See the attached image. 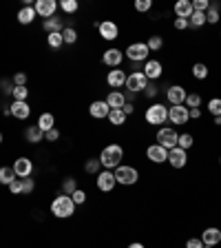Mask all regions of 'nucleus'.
<instances>
[{
	"label": "nucleus",
	"mask_w": 221,
	"mask_h": 248,
	"mask_svg": "<svg viewBox=\"0 0 221 248\" xmlns=\"http://www.w3.org/2000/svg\"><path fill=\"white\" fill-rule=\"evenodd\" d=\"M173 27H175L177 31H186V29H188V27H191V25H188V20H186V18H175V22H173Z\"/></svg>",
	"instance_id": "603ef678"
},
{
	"label": "nucleus",
	"mask_w": 221,
	"mask_h": 248,
	"mask_svg": "<svg viewBox=\"0 0 221 248\" xmlns=\"http://www.w3.org/2000/svg\"><path fill=\"white\" fill-rule=\"evenodd\" d=\"M77 188H80V186H77L75 177L69 175V177H64V180H62V195H73Z\"/></svg>",
	"instance_id": "2f4dec72"
},
{
	"label": "nucleus",
	"mask_w": 221,
	"mask_h": 248,
	"mask_svg": "<svg viewBox=\"0 0 221 248\" xmlns=\"http://www.w3.org/2000/svg\"><path fill=\"white\" fill-rule=\"evenodd\" d=\"M36 124H38V129L42 131V133H46V131H51L53 126H56V115L53 113H40L38 115V120H36Z\"/></svg>",
	"instance_id": "a878e982"
},
{
	"label": "nucleus",
	"mask_w": 221,
	"mask_h": 248,
	"mask_svg": "<svg viewBox=\"0 0 221 248\" xmlns=\"http://www.w3.org/2000/svg\"><path fill=\"white\" fill-rule=\"evenodd\" d=\"M126 78H129V73L124 71L122 67H119V69H111V71H108V76H106V84L113 89V91H119V89L126 84Z\"/></svg>",
	"instance_id": "2eb2a0df"
},
{
	"label": "nucleus",
	"mask_w": 221,
	"mask_h": 248,
	"mask_svg": "<svg viewBox=\"0 0 221 248\" xmlns=\"http://www.w3.org/2000/svg\"><path fill=\"white\" fill-rule=\"evenodd\" d=\"M9 108H11V118L20 120V122H25V120L31 118V104L29 102H11Z\"/></svg>",
	"instance_id": "aec40b11"
},
{
	"label": "nucleus",
	"mask_w": 221,
	"mask_h": 248,
	"mask_svg": "<svg viewBox=\"0 0 221 248\" xmlns=\"http://www.w3.org/2000/svg\"><path fill=\"white\" fill-rule=\"evenodd\" d=\"M58 7H60L62 14H67V16L77 14V9H80V5H77V0H60V2H58Z\"/></svg>",
	"instance_id": "7c9ffc66"
},
{
	"label": "nucleus",
	"mask_w": 221,
	"mask_h": 248,
	"mask_svg": "<svg viewBox=\"0 0 221 248\" xmlns=\"http://www.w3.org/2000/svg\"><path fill=\"white\" fill-rule=\"evenodd\" d=\"M150 9H153V0H137L135 2V11H139V14H148Z\"/></svg>",
	"instance_id": "a18cd8bd"
},
{
	"label": "nucleus",
	"mask_w": 221,
	"mask_h": 248,
	"mask_svg": "<svg viewBox=\"0 0 221 248\" xmlns=\"http://www.w3.org/2000/svg\"><path fill=\"white\" fill-rule=\"evenodd\" d=\"M108 113H111V107L106 104V100H93L88 107V115L93 120H108Z\"/></svg>",
	"instance_id": "a211bd4d"
},
{
	"label": "nucleus",
	"mask_w": 221,
	"mask_h": 248,
	"mask_svg": "<svg viewBox=\"0 0 221 248\" xmlns=\"http://www.w3.org/2000/svg\"><path fill=\"white\" fill-rule=\"evenodd\" d=\"M106 104L111 107V111H113V108H124V104H126V95H124V91H111L106 95Z\"/></svg>",
	"instance_id": "bb28decb"
},
{
	"label": "nucleus",
	"mask_w": 221,
	"mask_h": 248,
	"mask_svg": "<svg viewBox=\"0 0 221 248\" xmlns=\"http://www.w3.org/2000/svg\"><path fill=\"white\" fill-rule=\"evenodd\" d=\"M188 25L192 29H201V27L206 25V14H199V11H192V16L188 18Z\"/></svg>",
	"instance_id": "f704fd0d"
},
{
	"label": "nucleus",
	"mask_w": 221,
	"mask_h": 248,
	"mask_svg": "<svg viewBox=\"0 0 221 248\" xmlns=\"http://www.w3.org/2000/svg\"><path fill=\"white\" fill-rule=\"evenodd\" d=\"M11 98H14V102H27V98H29V89L27 87H14Z\"/></svg>",
	"instance_id": "ea45409f"
},
{
	"label": "nucleus",
	"mask_w": 221,
	"mask_h": 248,
	"mask_svg": "<svg viewBox=\"0 0 221 248\" xmlns=\"http://www.w3.org/2000/svg\"><path fill=\"white\" fill-rule=\"evenodd\" d=\"M186 95H188V91H186L181 84H170V87L166 89V102H168L170 107H181V104L186 102Z\"/></svg>",
	"instance_id": "9d476101"
},
{
	"label": "nucleus",
	"mask_w": 221,
	"mask_h": 248,
	"mask_svg": "<svg viewBox=\"0 0 221 248\" xmlns=\"http://www.w3.org/2000/svg\"><path fill=\"white\" fill-rule=\"evenodd\" d=\"M219 36H221V31H219Z\"/></svg>",
	"instance_id": "e2e57ef3"
},
{
	"label": "nucleus",
	"mask_w": 221,
	"mask_h": 248,
	"mask_svg": "<svg viewBox=\"0 0 221 248\" xmlns=\"http://www.w3.org/2000/svg\"><path fill=\"white\" fill-rule=\"evenodd\" d=\"M208 113H210L212 118L221 115V98H212V100H208Z\"/></svg>",
	"instance_id": "79ce46f5"
},
{
	"label": "nucleus",
	"mask_w": 221,
	"mask_h": 248,
	"mask_svg": "<svg viewBox=\"0 0 221 248\" xmlns=\"http://www.w3.org/2000/svg\"><path fill=\"white\" fill-rule=\"evenodd\" d=\"M204 248H212V246H204Z\"/></svg>",
	"instance_id": "680f3d73"
},
{
	"label": "nucleus",
	"mask_w": 221,
	"mask_h": 248,
	"mask_svg": "<svg viewBox=\"0 0 221 248\" xmlns=\"http://www.w3.org/2000/svg\"><path fill=\"white\" fill-rule=\"evenodd\" d=\"M146 45H148L150 53H153V51H162V49H164V38H162V36H150L148 40H146Z\"/></svg>",
	"instance_id": "a19ab883"
},
{
	"label": "nucleus",
	"mask_w": 221,
	"mask_h": 248,
	"mask_svg": "<svg viewBox=\"0 0 221 248\" xmlns=\"http://www.w3.org/2000/svg\"><path fill=\"white\" fill-rule=\"evenodd\" d=\"M201 102H204V100H201V93L195 91V93H188V95H186L184 107H188V108H199Z\"/></svg>",
	"instance_id": "58836bf2"
},
{
	"label": "nucleus",
	"mask_w": 221,
	"mask_h": 248,
	"mask_svg": "<svg viewBox=\"0 0 221 248\" xmlns=\"http://www.w3.org/2000/svg\"><path fill=\"white\" fill-rule=\"evenodd\" d=\"M98 33H100V38L102 40H118L119 38V27H118V22L115 20H102V22H98Z\"/></svg>",
	"instance_id": "9b49d317"
},
{
	"label": "nucleus",
	"mask_w": 221,
	"mask_h": 248,
	"mask_svg": "<svg viewBox=\"0 0 221 248\" xmlns=\"http://www.w3.org/2000/svg\"><path fill=\"white\" fill-rule=\"evenodd\" d=\"M146 157H148L153 164H164V162H168V151L155 142V144L146 146Z\"/></svg>",
	"instance_id": "f3484780"
},
{
	"label": "nucleus",
	"mask_w": 221,
	"mask_h": 248,
	"mask_svg": "<svg viewBox=\"0 0 221 248\" xmlns=\"http://www.w3.org/2000/svg\"><path fill=\"white\" fill-rule=\"evenodd\" d=\"M219 20H221V5L210 0V7L206 11V25H217Z\"/></svg>",
	"instance_id": "cd10ccee"
},
{
	"label": "nucleus",
	"mask_w": 221,
	"mask_h": 248,
	"mask_svg": "<svg viewBox=\"0 0 221 248\" xmlns=\"http://www.w3.org/2000/svg\"><path fill=\"white\" fill-rule=\"evenodd\" d=\"M188 115L191 120H201V108H188Z\"/></svg>",
	"instance_id": "5fc2aeb1"
},
{
	"label": "nucleus",
	"mask_w": 221,
	"mask_h": 248,
	"mask_svg": "<svg viewBox=\"0 0 221 248\" xmlns=\"http://www.w3.org/2000/svg\"><path fill=\"white\" fill-rule=\"evenodd\" d=\"M146 84H148V80H146V76H144V71H135V73H129V78H126V91H131V93H144V89H146Z\"/></svg>",
	"instance_id": "0eeeda50"
},
{
	"label": "nucleus",
	"mask_w": 221,
	"mask_h": 248,
	"mask_svg": "<svg viewBox=\"0 0 221 248\" xmlns=\"http://www.w3.org/2000/svg\"><path fill=\"white\" fill-rule=\"evenodd\" d=\"M144 120L150 124V126L162 129V126L168 122V107H164V104H160V102H153L150 107H146Z\"/></svg>",
	"instance_id": "7ed1b4c3"
},
{
	"label": "nucleus",
	"mask_w": 221,
	"mask_h": 248,
	"mask_svg": "<svg viewBox=\"0 0 221 248\" xmlns=\"http://www.w3.org/2000/svg\"><path fill=\"white\" fill-rule=\"evenodd\" d=\"M129 248H146V246L142 242H133V244H129Z\"/></svg>",
	"instance_id": "4d7b16f0"
},
{
	"label": "nucleus",
	"mask_w": 221,
	"mask_h": 248,
	"mask_svg": "<svg viewBox=\"0 0 221 248\" xmlns=\"http://www.w3.org/2000/svg\"><path fill=\"white\" fill-rule=\"evenodd\" d=\"M208 7H210V0H192V9L199 14H206Z\"/></svg>",
	"instance_id": "de8ad7c7"
},
{
	"label": "nucleus",
	"mask_w": 221,
	"mask_h": 248,
	"mask_svg": "<svg viewBox=\"0 0 221 248\" xmlns=\"http://www.w3.org/2000/svg\"><path fill=\"white\" fill-rule=\"evenodd\" d=\"M192 144H195V138H192V133H181L179 140H177V146L184 151H191Z\"/></svg>",
	"instance_id": "4c0bfd02"
},
{
	"label": "nucleus",
	"mask_w": 221,
	"mask_h": 248,
	"mask_svg": "<svg viewBox=\"0 0 221 248\" xmlns=\"http://www.w3.org/2000/svg\"><path fill=\"white\" fill-rule=\"evenodd\" d=\"M25 142H29V144H40V142H44V133L38 129V124H29L25 129Z\"/></svg>",
	"instance_id": "393cba45"
},
{
	"label": "nucleus",
	"mask_w": 221,
	"mask_h": 248,
	"mask_svg": "<svg viewBox=\"0 0 221 248\" xmlns=\"http://www.w3.org/2000/svg\"><path fill=\"white\" fill-rule=\"evenodd\" d=\"M122 111H124V113H126V115H131V113H133V111H135V104L126 102V104H124V108H122Z\"/></svg>",
	"instance_id": "6e6d98bb"
},
{
	"label": "nucleus",
	"mask_w": 221,
	"mask_h": 248,
	"mask_svg": "<svg viewBox=\"0 0 221 248\" xmlns=\"http://www.w3.org/2000/svg\"><path fill=\"white\" fill-rule=\"evenodd\" d=\"M2 142H5V135H2V131H0V144H2Z\"/></svg>",
	"instance_id": "bf43d9fd"
},
{
	"label": "nucleus",
	"mask_w": 221,
	"mask_h": 248,
	"mask_svg": "<svg viewBox=\"0 0 221 248\" xmlns=\"http://www.w3.org/2000/svg\"><path fill=\"white\" fill-rule=\"evenodd\" d=\"M155 140H157V144H160V146H164L166 151H170V149H175V146H177L179 133H177L173 126H162V129H157Z\"/></svg>",
	"instance_id": "423d86ee"
},
{
	"label": "nucleus",
	"mask_w": 221,
	"mask_h": 248,
	"mask_svg": "<svg viewBox=\"0 0 221 248\" xmlns=\"http://www.w3.org/2000/svg\"><path fill=\"white\" fill-rule=\"evenodd\" d=\"M53 217L58 219H69V217L75 215V204H73L71 195H56L51 200V206H49Z\"/></svg>",
	"instance_id": "f257e3e1"
},
{
	"label": "nucleus",
	"mask_w": 221,
	"mask_h": 248,
	"mask_svg": "<svg viewBox=\"0 0 221 248\" xmlns=\"http://www.w3.org/2000/svg\"><path fill=\"white\" fill-rule=\"evenodd\" d=\"M100 170H102V162H100V157H88V160L84 162V173H88V175H98Z\"/></svg>",
	"instance_id": "c85d7f7f"
},
{
	"label": "nucleus",
	"mask_w": 221,
	"mask_h": 248,
	"mask_svg": "<svg viewBox=\"0 0 221 248\" xmlns=\"http://www.w3.org/2000/svg\"><path fill=\"white\" fill-rule=\"evenodd\" d=\"M150 56V49L146 42H131L124 51V58H129V62H146Z\"/></svg>",
	"instance_id": "39448f33"
},
{
	"label": "nucleus",
	"mask_w": 221,
	"mask_h": 248,
	"mask_svg": "<svg viewBox=\"0 0 221 248\" xmlns=\"http://www.w3.org/2000/svg\"><path fill=\"white\" fill-rule=\"evenodd\" d=\"M115 180H118L119 186H135L139 180V170L135 166H129V164H119L118 169L113 170Z\"/></svg>",
	"instance_id": "20e7f679"
},
{
	"label": "nucleus",
	"mask_w": 221,
	"mask_h": 248,
	"mask_svg": "<svg viewBox=\"0 0 221 248\" xmlns=\"http://www.w3.org/2000/svg\"><path fill=\"white\" fill-rule=\"evenodd\" d=\"M173 11H175V18H191L192 16V0H177L175 7H173Z\"/></svg>",
	"instance_id": "5701e85b"
},
{
	"label": "nucleus",
	"mask_w": 221,
	"mask_h": 248,
	"mask_svg": "<svg viewBox=\"0 0 221 248\" xmlns=\"http://www.w3.org/2000/svg\"><path fill=\"white\" fill-rule=\"evenodd\" d=\"M186 248H204V242H201V237H191L186 242Z\"/></svg>",
	"instance_id": "864d4df0"
},
{
	"label": "nucleus",
	"mask_w": 221,
	"mask_h": 248,
	"mask_svg": "<svg viewBox=\"0 0 221 248\" xmlns=\"http://www.w3.org/2000/svg\"><path fill=\"white\" fill-rule=\"evenodd\" d=\"M212 124H217V126H221V115H217V118H215V122H212Z\"/></svg>",
	"instance_id": "13d9d810"
},
{
	"label": "nucleus",
	"mask_w": 221,
	"mask_h": 248,
	"mask_svg": "<svg viewBox=\"0 0 221 248\" xmlns=\"http://www.w3.org/2000/svg\"><path fill=\"white\" fill-rule=\"evenodd\" d=\"M219 164H221V155H219Z\"/></svg>",
	"instance_id": "052dcab7"
},
{
	"label": "nucleus",
	"mask_w": 221,
	"mask_h": 248,
	"mask_svg": "<svg viewBox=\"0 0 221 248\" xmlns=\"http://www.w3.org/2000/svg\"><path fill=\"white\" fill-rule=\"evenodd\" d=\"M71 200H73V204H75V206L87 204V191H84V188H77V191L71 195Z\"/></svg>",
	"instance_id": "c03bdc74"
},
{
	"label": "nucleus",
	"mask_w": 221,
	"mask_h": 248,
	"mask_svg": "<svg viewBox=\"0 0 221 248\" xmlns=\"http://www.w3.org/2000/svg\"><path fill=\"white\" fill-rule=\"evenodd\" d=\"M208 67L206 64H204V62H195V64H192V78H197V80H206L208 78Z\"/></svg>",
	"instance_id": "e433bc0d"
},
{
	"label": "nucleus",
	"mask_w": 221,
	"mask_h": 248,
	"mask_svg": "<svg viewBox=\"0 0 221 248\" xmlns=\"http://www.w3.org/2000/svg\"><path fill=\"white\" fill-rule=\"evenodd\" d=\"M7 188H9L11 195H22V180H20V177H18V180H14L9 186H7Z\"/></svg>",
	"instance_id": "8fccbe9b"
},
{
	"label": "nucleus",
	"mask_w": 221,
	"mask_h": 248,
	"mask_svg": "<svg viewBox=\"0 0 221 248\" xmlns=\"http://www.w3.org/2000/svg\"><path fill=\"white\" fill-rule=\"evenodd\" d=\"M95 184H98V191H102V193H113V188L118 186V180H115L113 170L102 169L98 175H95Z\"/></svg>",
	"instance_id": "6e6552de"
},
{
	"label": "nucleus",
	"mask_w": 221,
	"mask_h": 248,
	"mask_svg": "<svg viewBox=\"0 0 221 248\" xmlns=\"http://www.w3.org/2000/svg\"><path fill=\"white\" fill-rule=\"evenodd\" d=\"M27 80H29V78H27V73L25 71H18V73H14V80H11V82H14V87H27Z\"/></svg>",
	"instance_id": "49530a36"
},
{
	"label": "nucleus",
	"mask_w": 221,
	"mask_h": 248,
	"mask_svg": "<svg viewBox=\"0 0 221 248\" xmlns=\"http://www.w3.org/2000/svg\"><path fill=\"white\" fill-rule=\"evenodd\" d=\"M60 129H58V126H53V129L51 131H46V133H44V140H46V142H51V144H56V142H58V140H60Z\"/></svg>",
	"instance_id": "09e8293b"
},
{
	"label": "nucleus",
	"mask_w": 221,
	"mask_h": 248,
	"mask_svg": "<svg viewBox=\"0 0 221 248\" xmlns=\"http://www.w3.org/2000/svg\"><path fill=\"white\" fill-rule=\"evenodd\" d=\"M62 40H64V45H75L77 42V29L75 27H64V31H62Z\"/></svg>",
	"instance_id": "c9c22d12"
},
{
	"label": "nucleus",
	"mask_w": 221,
	"mask_h": 248,
	"mask_svg": "<svg viewBox=\"0 0 221 248\" xmlns=\"http://www.w3.org/2000/svg\"><path fill=\"white\" fill-rule=\"evenodd\" d=\"M201 242H204V246H219L221 244V231L217 226H208L206 231L201 232Z\"/></svg>",
	"instance_id": "412c9836"
},
{
	"label": "nucleus",
	"mask_w": 221,
	"mask_h": 248,
	"mask_svg": "<svg viewBox=\"0 0 221 248\" xmlns=\"http://www.w3.org/2000/svg\"><path fill=\"white\" fill-rule=\"evenodd\" d=\"M38 18L36 9H33V5H22L20 9H18V14H15V20L20 22V25H31V22Z\"/></svg>",
	"instance_id": "4be33fe9"
},
{
	"label": "nucleus",
	"mask_w": 221,
	"mask_h": 248,
	"mask_svg": "<svg viewBox=\"0 0 221 248\" xmlns=\"http://www.w3.org/2000/svg\"><path fill=\"white\" fill-rule=\"evenodd\" d=\"M33 9H36V14L40 16V18H44L46 20V18L56 16L60 7H58L56 0H36V2H33Z\"/></svg>",
	"instance_id": "4468645a"
},
{
	"label": "nucleus",
	"mask_w": 221,
	"mask_h": 248,
	"mask_svg": "<svg viewBox=\"0 0 221 248\" xmlns=\"http://www.w3.org/2000/svg\"><path fill=\"white\" fill-rule=\"evenodd\" d=\"M64 18H58V16H51V18H46L44 22H42V29L46 31V33H60V31H64Z\"/></svg>",
	"instance_id": "b1692460"
},
{
	"label": "nucleus",
	"mask_w": 221,
	"mask_h": 248,
	"mask_svg": "<svg viewBox=\"0 0 221 248\" xmlns=\"http://www.w3.org/2000/svg\"><path fill=\"white\" fill-rule=\"evenodd\" d=\"M11 169H14L15 177H31V173H33V162L27 157V155H20L18 160H14V164H11Z\"/></svg>",
	"instance_id": "ddd939ff"
},
{
	"label": "nucleus",
	"mask_w": 221,
	"mask_h": 248,
	"mask_svg": "<svg viewBox=\"0 0 221 248\" xmlns=\"http://www.w3.org/2000/svg\"><path fill=\"white\" fill-rule=\"evenodd\" d=\"M168 164L173 166V169L181 170L186 164H188V151L179 149V146H175V149L168 151Z\"/></svg>",
	"instance_id": "dca6fc26"
},
{
	"label": "nucleus",
	"mask_w": 221,
	"mask_h": 248,
	"mask_svg": "<svg viewBox=\"0 0 221 248\" xmlns=\"http://www.w3.org/2000/svg\"><path fill=\"white\" fill-rule=\"evenodd\" d=\"M126 118H129V115L124 113L122 108H113V111L108 113V122L113 124V126H122V124L126 122Z\"/></svg>",
	"instance_id": "72a5a7b5"
},
{
	"label": "nucleus",
	"mask_w": 221,
	"mask_h": 248,
	"mask_svg": "<svg viewBox=\"0 0 221 248\" xmlns=\"http://www.w3.org/2000/svg\"><path fill=\"white\" fill-rule=\"evenodd\" d=\"M157 93H160V89H157V84H155V82H148V84H146V89H144V95H146V98H148V100H153L155 95H157Z\"/></svg>",
	"instance_id": "3c124183"
},
{
	"label": "nucleus",
	"mask_w": 221,
	"mask_h": 248,
	"mask_svg": "<svg viewBox=\"0 0 221 248\" xmlns=\"http://www.w3.org/2000/svg\"><path fill=\"white\" fill-rule=\"evenodd\" d=\"M36 191V180L33 177H22V195H31Z\"/></svg>",
	"instance_id": "37998d69"
},
{
	"label": "nucleus",
	"mask_w": 221,
	"mask_h": 248,
	"mask_svg": "<svg viewBox=\"0 0 221 248\" xmlns=\"http://www.w3.org/2000/svg\"><path fill=\"white\" fill-rule=\"evenodd\" d=\"M46 45H49V49H53V51H60L62 46H64L62 31H60V33H46Z\"/></svg>",
	"instance_id": "c756f323"
},
{
	"label": "nucleus",
	"mask_w": 221,
	"mask_h": 248,
	"mask_svg": "<svg viewBox=\"0 0 221 248\" xmlns=\"http://www.w3.org/2000/svg\"><path fill=\"white\" fill-rule=\"evenodd\" d=\"M144 76L148 82H155V80H160L164 76V64L160 60H155V58H148L144 62Z\"/></svg>",
	"instance_id": "f8f14e48"
},
{
	"label": "nucleus",
	"mask_w": 221,
	"mask_h": 248,
	"mask_svg": "<svg viewBox=\"0 0 221 248\" xmlns=\"http://www.w3.org/2000/svg\"><path fill=\"white\" fill-rule=\"evenodd\" d=\"M124 160V149L119 144H106L100 151V162H102V169L106 170H115Z\"/></svg>",
	"instance_id": "f03ea898"
},
{
	"label": "nucleus",
	"mask_w": 221,
	"mask_h": 248,
	"mask_svg": "<svg viewBox=\"0 0 221 248\" xmlns=\"http://www.w3.org/2000/svg\"><path fill=\"white\" fill-rule=\"evenodd\" d=\"M14 180H18L14 173V169L11 166H0V184L2 186H9Z\"/></svg>",
	"instance_id": "473e14b6"
},
{
	"label": "nucleus",
	"mask_w": 221,
	"mask_h": 248,
	"mask_svg": "<svg viewBox=\"0 0 221 248\" xmlns=\"http://www.w3.org/2000/svg\"><path fill=\"white\" fill-rule=\"evenodd\" d=\"M168 120L173 124H188L191 122V115H188V107H168Z\"/></svg>",
	"instance_id": "6ab92c4d"
},
{
	"label": "nucleus",
	"mask_w": 221,
	"mask_h": 248,
	"mask_svg": "<svg viewBox=\"0 0 221 248\" xmlns=\"http://www.w3.org/2000/svg\"><path fill=\"white\" fill-rule=\"evenodd\" d=\"M124 62V51L118 46H108L106 51L102 53V64L108 69H119V64Z\"/></svg>",
	"instance_id": "1a4fd4ad"
}]
</instances>
